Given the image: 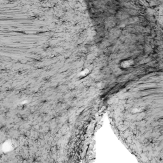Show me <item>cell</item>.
<instances>
[{"label":"cell","instance_id":"obj_1","mask_svg":"<svg viewBox=\"0 0 163 163\" xmlns=\"http://www.w3.org/2000/svg\"><path fill=\"white\" fill-rule=\"evenodd\" d=\"M134 65V61L131 59L123 60L120 64V68L122 70H127L131 68Z\"/></svg>","mask_w":163,"mask_h":163}]
</instances>
